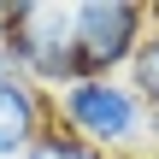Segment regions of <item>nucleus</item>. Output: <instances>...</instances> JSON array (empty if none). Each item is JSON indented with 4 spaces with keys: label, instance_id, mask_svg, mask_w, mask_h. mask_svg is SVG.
I'll return each instance as SVG.
<instances>
[{
    "label": "nucleus",
    "instance_id": "nucleus-1",
    "mask_svg": "<svg viewBox=\"0 0 159 159\" xmlns=\"http://www.w3.org/2000/svg\"><path fill=\"white\" fill-rule=\"evenodd\" d=\"M47 112L65 136H77L83 148L106 159L148 148V106L136 100V89L124 77H77L47 94Z\"/></svg>",
    "mask_w": 159,
    "mask_h": 159
},
{
    "label": "nucleus",
    "instance_id": "nucleus-2",
    "mask_svg": "<svg viewBox=\"0 0 159 159\" xmlns=\"http://www.w3.org/2000/svg\"><path fill=\"white\" fill-rule=\"evenodd\" d=\"M0 53L12 59V71L24 83H35L41 94L77 83V59H71V6L59 0H24V6H0Z\"/></svg>",
    "mask_w": 159,
    "mask_h": 159
},
{
    "label": "nucleus",
    "instance_id": "nucleus-3",
    "mask_svg": "<svg viewBox=\"0 0 159 159\" xmlns=\"http://www.w3.org/2000/svg\"><path fill=\"white\" fill-rule=\"evenodd\" d=\"M142 35H148V6H136V0H77L71 6L77 77H124Z\"/></svg>",
    "mask_w": 159,
    "mask_h": 159
},
{
    "label": "nucleus",
    "instance_id": "nucleus-4",
    "mask_svg": "<svg viewBox=\"0 0 159 159\" xmlns=\"http://www.w3.org/2000/svg\"><path fill=\"white\" fill-rule=\"evenodd\" d=\"M53 124L47 112V94L35 83H24L12 71V59L0 53V159H24V148Z\"/></svg>",
    "mask_w": 159,
    "mask_h": 159
},
{
    "label": "nucleus",
    "instance_id": "nucleus-5",
    "mask_svg": "<svg viewBox=\"0 0 159 159\" xmlns=\"http://www.w3.org/2000/svg\"><path fill=\"white\" fill-rule=\"evenodd\" d=\"M124 83L136 89V100L148 106V142H159V6H148V35L124 71Z\"/></svg>",
    "mask_w": 159,
    "mask_h": 159
},
{
    "label": "nucleus",
    "instance_id": "nucleus-6",
    "mask_svg": "<svg viewBox=\"0 0 159 159\" xmlns=\"http://www.w3.org/2000/svg\"><path fill=\"white\" fill-rule=\"evenodd\" d=\"M24 159H106V153H94V148H83L77 136H65L59 124H47V130L24 148Z\"/></svg>",
    "mask_w": 159,
    "mask_h": 159
},
{
    "label": "nucleus",
    "instance_id": "nucleus-7",
    "mask_svg": "<svg viewBox=\"0 0 159 159\" xmlns=\"http://www.w3.org/2000/svg\"><path fill=\"white\" fill-rule=\"evenodd\" d=\"M148 159H159V148H153V153H148Z\"/></svg>",
    "mask_w": 159,
    "mask_h": 159
}]
</instances>
